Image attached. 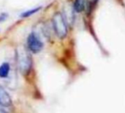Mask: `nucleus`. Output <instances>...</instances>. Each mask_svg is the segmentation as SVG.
<instances>
[{"mask_svg": "<svg viewBox=\"0 0 125 113\" xmlns=\"http://www.w3.org/2000/svg\"><path fill=\"white\" fill-rule=\"evenodd\" d=\"M52 22L56 35L60 39L64 38L67 34V27L64 17L62 14L61 13H56L53 17Z\"/></svg>", "mask_w": 125, "mask_h": 113, "instance_id": "f257e3e1", "label": "nucleus"}, {"mask_svg": "<svg viewBox=\"0 0 125 113\" xmlns=\"http://www.w3.org/2000/svg\"><path fill=\"white\" fill-rule=\"evenodd\" d=\"M17 61L21 73L23 74H28L31 67V59L29 54L23 47L17 51Z\"/></svg>", "mask_w": 125, "mask_h": 113, "instance_id": "f03ea898", "label": "nucleus"}, {"mask_svg": "<svg viewBox=\"0 0 125 113\" xmlns=\"http://www.w3.org/2000/svg\"><path fill=\"white\" fill-rule=\"evenodd\" d=\"M27 45L29 49L33 53H38L43 48V43L40 38L34 32L31 33L27 39Z\"/></svg>", "mask_w": 125, "mask_h": 113, "instance_id": "7ed1b4c3", "label": "nucleus"}, {"mask_svg": "<svg viewBox=\"0 0 125 113\" xmlns=\"http://www.w3.org/2000/svg\"><path fill=\"white\" fill-rule=\"evenodd\" d=\"M12 104V100L7 91L0 85V106L10 107Z\"/></svg>", "mask_w": 125, "mask_h": 113, "instance_id": "20e7f679", "label": "nucleus"}, {"mask_svg": "<svg viewBox=\"0 0 125 113\" xmlns=\"http://www.w3.org/2000/svg\"><path fill=\"white\" fill-rule=\"evenodd\" d=\"M10 70V66L9 63H4L0 65V77L1 78H6L7 77Z\"/></svg>", "mask_w": 125, "mask_h": 113, "instance_id": "39448f33", "label": "nucleus"}, {"mask_svg": "<svg viewBox=\"0 0 125 113\" xmlns=\"http://www.w3.org/2000/svg\"><path fill=\"white\" fill-rule=\"evenodd\" d=\"M86 4V0H75L74 3V10L76 12H82Z\"/></svg>", "mask_w": 125, "mask_h": 113, "instance_id": "423d86ee", "label": "nucleus"}, {"mask_svg": "<svg viewBox=\"0 0 125 113\" xmlns=\"http://www.w3.org/2000/svg\"><path fill=\"white\" fill-rule=\"evenodd\" d=\"M40 9H41V7H36V8H34V9H31V10H26V11H25L24 13H23L21 15V17H23V18L29 17V16L32 15L33 14L36 13L37 12H38Z\"/></svg>", "mask_w": 125, "mask_h": 113, "instance_id": "0eeeda50", "label": "nucleus"}, {"mask_svg": "<svg viewBox=\"0 0 125 113\" xmlns=\"http://www.w3.org/2000/svg\"><path fill=\"white\" fill-rule=\"evenodd\" d=\"M8 17V14L7 13H3L1 14H0V22H3Z\"/></svg>", "mask_w": 125, "mask_h": 113, "instance_id": "6e6552de", "label": "nucleus"}, {"mask_svg": "<svg viewBox=\"0 0 125 113\" xmlns=\"http://www.w3.org/2000/svg\"><path fill=\"white\" fill-rule=\"evenodd\" d=\"M0 113H7L5 110H4L2 108H1V107H0Z\"/></svg>", "mask_w": 125, "mask_h": 113, "instance_id": "1a4fd4ad", "label": "nucleus"}]
</instances>
